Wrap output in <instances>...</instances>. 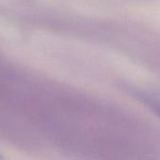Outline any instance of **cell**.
Returning <instances> with one entry per match:
<instances>
[{"mask_svg": "<svg viewBox=\"0 0 160 160\" xmlns=\"http://www.w3.org/2000/svg\"><path fill=\"white\" fill-rule=\"evenodd\" d=\"M0 160H3V158L1 157V155H0Z\"/></svg>", "mask_w": 160, "mask_h": 160, "instance_id": "cell-1", "label": "cell"}]
</instances>
